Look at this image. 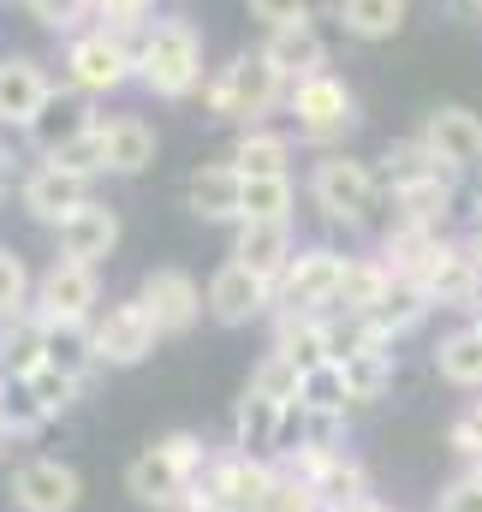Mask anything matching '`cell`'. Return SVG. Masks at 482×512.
<instances>
[{"label":"cell","mask_w":482,"mask_h":512,"mask_svg":"<svg viewBox=\"0 0 482 512\" xmlns=\"http://www.w3.org/2000/svg\"><path fill=\"white\" fill-rule=\"evenodd\" d=\"M96 24L137 42V36L155 24V0H96Z\"/></svg>","instance_id":"cell-40"},{"label":"cell","mask_w":482,"mask_h":512,"mask_svg":"<svg viewBox=\"0 0 482 512\" xmlns=\"http://www.w3.org/2000/svg\"><path fill=\"white\" fill-rule=\"evenodd\" d=\"M60 66H66V84H72V90H84V96H114V90H125V84L137 78V42L102 30V24H90V30L66 36V60H60Z\"/></svg>","instance_id":"cell-6"},{"label":"cell","mask_w":482,"mask_h":512,"mask_svg":"<svg viewBox=\"0 0 482 512\" xmlns=\"http://www.w3.org/2000/svg\"><path fill=\"white\" fill-rule=\"evenodd\" d=\"M137 84L161 102H185L209 84L203 72V36L191 18H155L137 36Z\"/></svg>","instance_id":"cell-2"},{"label":"cell","mask_w":482,"mask_h":512,"mask_svg":"<svg viewBox=\"0 0 482 512\" xmlns=\"http://www.w3.org/2000/svg\"><path fill=\"white\" fill-rule=\"evenodd\" d=\"M24 382L36 387V399H42L54 417H66V411L78 405V393H84V382H72V376H60V370H48V364H42L36 376H24Z\"/></svg>","instance_id":"cell-41"},{"label":"cell","mask_w":482,"mask_h":512,"mask_svg":"<svg viewBox=\"0 0 482 512\" xmlns=\"http://www.w3.org/2000/svg\"><path fill=\"white\" fill-rule=\"evenodd\" d=\"M209 447H203V435H191V429H173V435H161V441H149L131 465H125V495L137 501V507H155V512H179L191 501V489L203 483V471H209Z\"/></svg>","instance_id":"cell-1"},{"label":"cell","mask_w":482,"mask_h":512,"mask_svg":"<svg viewBox=\"0 0 482 512\" xmlns=\"http://www.w3.org/2000/svg\"><path fill=\"white\" fill-rule=\"evenodd\" d=\"M286 114H292V137L298 143H316V149H334L346 131H358V96L340 72H310L286 90Z\"/></svg>","instance_id":"cell-5"},{"label":"cell","mask_w":482,"mask_h":512,"mask_svg":"<svg viewBox=\"0 0 482 512\" xmlns=\"http://www.w3.org/2000/svg\"><path fill=\"white\" fill-rule=\"evenodd\" d=\"M48 364V322L36 316V310H24V316H12V322H0V376H36Z\"/></svg>","instance_id":"cell-25"},{"label":"cell","mask_w":482,"mask_h":512,"mask_svg":"<svg viewBox=\"0 0 482 512\" xmlns=\"http://www.w3.org/2000/svg\"><path fill=\"white\" fill-rule=\"evenodd\" d=\"M102 126V114H96V96H84V90H60L54 84V96L42 102V114L24 126V143L36 149V161H48V155H60V149H72V143H84L90 131Z\"/></svg>","instance_id":"cell-12"},{"label":"cell","mask_w":482,"mask_h":512,"mask_svg":"<svg viewBox=\"0 0 482 512\" xmlns=\"http://www.w3.org/2000/svg\"><path fill=\"white\" fill-rule=\"evenodd\" d=\"M471 12H477V18H482V0H471Z\"/></svg>","instance_id":"cell-48"},{"label":"cell","mask_w":482,"mask_h":512,"mask_svg":"<svg viewBox=\"0 0 482 512\" xmlns=\"http://www.w3.org/2000/svg\"><path fill=\"white\" fill-rule=\"evenodd\" d=\"M102 149H108V173L114 179H137V173L155 167L161 137H155V126L143 114H114V120H102Z\"/></svg>","instance_id":"cell-22"},{"label":"cell","mask_w":482,"mask_h":512,"mask_svg":"<svg viewBox=\"0 0 482 512\" xmlns=\"http://www.w3.org/2000/svg\"><path fill=\"white\" fill-rule=\"evenodd\" d=\"M298 382H304V364H298L292 352H280V346H268V358L250 370V387H256V393L286 399V405H298Z\"/></svg>","instance_id":"cell-35"},{"label":"cell","mask_w":482,"mask_h":512,"mask_svg":"<svg viewBox=\"0 0 482 512\" xmlns=\"http://www.w3.org/2000/svg\"><path fill=\"white\" fill-rule=\"evenodd\" d=\"M227 161L239 167L244 179H280V173H292V131H274V126H244Z\"/></svg>","instance_id":"cell-24"},{"label":"cell","mask_w":482,"mask_h":512,"mask_svg":"<svg viewBox=\"0 0 482 512\" xmlns=\"http://www.w3.org/2000/svg\"><path fill=\"white\" fill-rule=\"evenodd\" d=\"M233 256H239L244 268H256L262 280L280 286V274H286L292 256H298V233H292V221H239Z\"/></svg>","instance_id":"cell-21"},{"label":"cell","mask_w":482,"mask_h":512,"mask_svg":"<svg viewBox=\"0 0 482 512\" xmlns=\"http://www.w3.org/2000/svg\"><path fill=\"white\" fill-rule=\"evenodd\" d=\"M435 512H482V471L453 477V483L435 495Z\"/></svg>","instance_id":"cell-44"},{"label":"cell","mask_w":482,"mask_h":512,"mask_svg":"<svg viewBox=\"0 0 482 512\" xmlns=\"http://www.w3.org/2000/svg\"><path fill=\"white\" fill-rule=\"evenodd\" d=\"M429 310H435V298H429L417 280L393 274V292L375 304V316H369V322H375V334H381V340H405V334H411V328H417Z\"/></svg>","instance_id":"cell-32"},{"label":"cell","mask_w":482,"mask_h":512,"mask_svg":"<svg viewBox=\"0 0 482 512\" xmlns=\"http://www.w3.org/2000/svg\"><path fill=\"white\" fill-rule=\"evenodd\" d=\"M102 310V268L78 256H54L36 274V316L42 322H96Z\"/></svg>","instance_id":"cell-9"},{"label":"cell","mask_w":482,"mask_h":512,"mask_svg":"<svg viewBox=\"0 0 482 512\" xmlns=\"http://www.w3.org/2000/svg\"><path fill=\"white\" fill-rule=\"evenodd\" d=\"M48 96H54V78H48L42 60H30V54H0V126L24 131L42 114Z\"/></svg>","instance_id":"cell-17"},{"label":"cell","mask_w":482,"mask_h":512,"mask_svg":"<svg viewBox=\"0 0 482 512\" xmlns=\"http://www.w3.org/2000/svg\"><path fill=\"white\" fill-rule=\"evenodd\" d=\"M286 429H292V405L244 387V399L233 405V453H244V459H280L286 453Z\"/></svg>","instance_id":"cell-16"},{"label":"cell","mask_w":482,"mask_h":512,"mask_svg":"<svg viewBox=\"0 0 482 512\" xmlns=\"http://www.w3.org/2000/svg\"><path fill=\"white\" fill-rule=\"evenodd\" d=\"M54 423V411L36 399V387L18 376H0V441H30Z\"/></svg>","instance_id":"cell-31"},{"label":"cell","mask_w":482,"mask_h":512,"mask_svg":"<svg viewBox=\"0 0 482 512\" xmlns=\"http://www.w3.org/2000/svg\"><path fill=\"white\" fill-rule=\"evenodd\" d=\"M18 179H24V167H18V161H12V149L0 143V197H6V191H12Z\"/></svg>","instance_id":"cell-45"},{"label":"cell","mask_w":482,"mask_h":512,"mask_svg":"<svg viewBox=\"0 0 482 512\" xmlns=\"http://www.w3.org/2000/svg\"><path fill=\"white\" fill-rule=\"evenodd\" d=\"M453 173H477L482 167V114L465 108V102H435L423 114V131H417Z\"/></svg>","instance_id":"cell-15"},{"label":"cell","mask_w":482,"mask_h":512,"mask_svg":"<svg viewBox=\"0 0 482 512\" xmlns=\"http://www.w3.org/2000/svg\"><path fill=\"white\" fill-rule=\"evenodd\" d=\"M54 239H60L54 256H78V262L102 268L108 256L120 251V209H108L102 197H90L78 215H66V221L54 227Z\"/></svg>","instance_id":"cell-18"},{"label":"cell","mask_w":482,"mask_h":512,"mask_svg":"<svg viewBox=\"0 0 482 512\" xmlns=\"http://www.w3.org/2000/svg\"><path fill=\"white\" fill-rule=\"evenodd\" d=\"M477 405H482V399H477Z\"/></svg>","instance_id":"cell-51"},{"label":"cell","mask_w":482,"mask_h":512,"mask_svg":"<svg viewBox=\"0 0 482 512\" xmlns=\"http://www.w3.org/2000/svg\"><path fill=\"white\" fill-rule=\"evenodd\" d=\"M387 512H393V507H387Z\"/></svg>","instance_id":"cell-50"},{"label":"cell","mask_w":482,"mask_h":512,"mask_svg":"<svg viewBox=\"0 0 482 512\" xmlns=\"http://www.w3.org/2000/svg\"><path fill=\"white\" fill-rule=\"evenodd\" d=\"M286 90H292V84L268 66L262 48H256V54H233L227 66L209 72V84H203V114L221 120V126H262V120L286 102Z\"/></svg>","instance_id":"cell-3"},{"label":"cell","mask_w":482,"mask_h":512,"mask_svg":"<svg viewBox=\"0 0 482 512\" xmlns=\"http://www.w3.org/2000/svg\"><path fill=\"white\" fill-rule=\"evenodd\" d=\"M24 310H36V280L24 268V256L12 245H0V322H12Z\"/></svg>","instance_id":"cell-37"},{"label":"cell","mask_w":482,"mask_h":512,"mask_svg":"<svg viewBox=\"0 0 482 512\" xmlns=\"http://www.w3.org/2000/svg\"><path fill=\"white\" fill-rule=\"evenodd\" d=\"M381 173H375V161H358V155H346V149H328L316 167H310V203L322 209V221L328 227H369V215L381 209Z\"/></svg>","instance_id":"cell-4"},{"label":"cell","mask_w":482,"mask_h":512,"mask_svg":"<svg viewBox=\"0 0 482 512\" xmlns=\"http://www.w3.org/2000/svg\"><path fill=\"white\" fill-rule=\"evenodd\" d=\"M340 370H346V387H352V405H375V399L393 393L399 352H393V340H375V346H363L352 358H340Z\"/></svg>","instance_id":"cell-27"},{"label":"cell","mask_w":482,"mask_h":512,"mask_svg":"<svg viewBox=\"0 0 482 512\" xmlns=\"http://www.w3.org/2000/svg\"><path fill=\"white\" fill-rule=\"evenodd\" d=\"M471 239H482V191H477V203H471Z\"/></svg>","instance_id":"cell-46"},{"label":"cell","mask_w":482,"mask_h":512,"mask_svg":"<svg viewBox=\"0 0 482 512\" xmlns=\"http://www.w3.org/2000/svg\"><path fill=\"white\" fill-rule=\"evenodd\" d=\"M256 512H328V507H322V495H316V489H310V483H304L298 471H286V465H280Z\"/></svg>","instance_id":"cell-39"},{"label":"cell","mask_w":482,"mask_h":512,"mask_svg":"<svg viewBox=\"0 0 482 512\" xmlns=\"http://www.w3.org/2000/svg\"><path fill=\"white\" fill-rule=\"evenodd\" d=\"M447 447H453L459 459H471V471H477V465H482V405H471V411H459V417H453Z\"/></svg>","instance_id":"cell-42"},{"label":"cell","mask_w":482,"mask_h":512,"mask_svg":"<svg viewBox=\"0 0 482 512\" xmlns=\"http://www.w3.org/2000/svg\"><path fill=\"white\" fill-rule=\"evenodd\" d=\"M137 298L155 310V322H161L167 340H173V334H191V328L203 322V310H209V292H203L185 268H149L143 286H137Z\"/></svg>","instance_id":"cell-14"},{"label":"cell","mask_w":482,"mask_h":512,"mask_svg":"<svg viewBox=\"0 0 482 512\" xmlns=\"http://www.w3.org/2000/svg\"><path fill=\"white\" fill-rule=\"evenodd\" d=\"M6 495H12L18 512H78V501H84V477H78L66 459H48V453H42V459L12 465Z\"/></svg>","instance_id":"cell-13"},{"label":"cell","mask_w":482,"mask_h":512,"mask_svg":"<svg viewBox=\"0 0 482 512\" xmlns=\"http://www.w3.org/2000/svg\"><path fill=\"white\" fill-rule=\"evenodd\" d=\"M375 173H381V191L393 197V191H405V185H423V179H441V173H453L423 137H399V143H387V155L375 161Z\"/></svg>","instance_id":"cell-26"},{"label":"cell","mask_w":482,"mask_h":512,"mask_svg":"<svg viewBox=\"0 0 482 512\" xmlns=\"http://www.w3.org/2000/svg\"><path fill=\"white\" fill-rule=\"evenodd\" d=\"M209 316L221 322V328H250V322H262L280 298H274V280H262L256 268H244L239 256H227L215 274H209Z\"/></svg>","instance_id":"cell-10"},{"label":"cell","mask_w":482,"mask_h":512,"mask_svg":"<svg viewBox=\"0 0 482 512\" xmlns=\"http://www.w3.org/2000/svg\"><path fill=\"white\" fill-rule=\"evenodd\" d=\"M471 322H477V328H482V304H477V310H471Z\"/></svg>","instance_id":"cell-47"},{"label":"cell","mask_w":482,"mask_h":512,"mask_svg":"<svg viewBox=\"0 0 482 512\" xmlns=\"http://www.w3.org/2000/svg\"><path fill=\"white\" fill-rule=\"evenodd\" d=\"M435 376L482 393V328L477 322H465V328H453V334L435 340Z\"/></svg>","instance_id":"cell-30"},{"label":"cell","mask_w":482,"mask_h":512,"mask_svg":"<svg viewBox=\"0 0 482 512\" xmlns=\"http://www.w3.org/2000/svg\"><path fill=\"white\" fill-rule=\"evenodd\" d=\"M256 24L280 30V24H298V18H316V0H244Z\"/></svg>","instance_id":"cell-43"},{"label":"cell","mask_w":482,"mask_h":512,"mask_svg":"<svg viewBox=\"0 0 482 512\" xmlns=\"http://www.w3.org/2000/svg\"><path fill=\"white\" fill-rule=\"evenodd\" d=\"M453 203H459V173H441V179H423V185H405V191L387 197L393 227H429V233L447 227Z\"/></svg>","instance_id":"cell-23"},{"label":"cell","mask_w":482,"mask_h":512,"mask_svg":"<svg viewBox=\"0 0 482 512\" xmlns=\"http://www.w3.org/2000/svg\"><path fill=\"white\" fill-rule=\"evenodd\" d=\"M298 405H310V411H346V405H352L346 370H340L334 358L316 364V370H304V382H298Z\"/></svg>","instance_id":"cell-36"},{"label":"cell","mask_w":482,"mask_h":512,"mask_svg":"<svg viewBox=\"0 0 482 512\" xmlns=\"http://www.w3.org/2000/svg\"><path fill=\"white\" fill-rule=\"evenodd\" d=\"M48 370H60V376L90 387V376L102 370V352H96L90 322H48Z\"/></svg>","instance_id":"cell-28"},{"label":"cell","mask_w":482,"mask_h":512,"mask_svg":"<svg viewBox=\"0 0 482 512\" xmlns=\"http://www.w3.org/2000/svg\"><path fill=\"white\" fill-rule=\"evenodd\" d=\"M292 209H298L292 173H280V179H244V221H292Z\"/></svg>","instance_id":"cell-34"},{"label":"cell","mask_w":482,"mask_h":512,"mask_svg":"<svg viewBox=\"0 0 482 512\" xmlns=\"http://www.w3.org/2000/svg\"><path fill=\"white\" fill-rule=\"evenodd\" d=\"M393 292V268L387 256H352L346 262V280H340V304L334 310H352V316H375V304Z\"/></svg>","instance_id":"cell-33"},{"label":"cell","mask_w":482,"mask_h":512,"mask_svg":"<svg viewBox=\"0 0 482 512\" xmlns=\"http://www.w3.org/2000/svg\"><path fill=\"white\" fill-rule=\"evenodd\" d=\"M346 262L352 256L334 251V245H304L292 256V268L280 274L274 286V316H328L340 304V280H346Z\"/></svg>","instance_id":"cell-7"},{"label":"cell","mask_w":482,"mask_h":512,"mask_svg":"<svg viewBox=\"0 0 482 512\" xmlns=\"http://www.w3.org/2000/svg\"><path fill=\"white\" fill-rule=\"evenodd\" d=\"M262 54H268V66H274L286 84H298V78H310V72H328V36H322L316 18H298V24L268 30Z\"/></svg>","instance_id":"cell-20"},{"label":"cell","mask_w":482,"mask_h":512,"mask_svg":"<svg viewBox=\"0 0 482 512\" xmlns=\"http://www.w3.org/2000/svg\"><path fill=\"white\" fill-rule=\"evenodd\" d=\"M30 6V18L42 24V30H54V36H78V30H90V18H96V0H24Z\"/></svg>","instance_id":"cell-38"},{"label":"cell","mask_w":482,"mask_h":512,"mask_svg":"<svg viewBox=\"0 0 482 512\" xmlns=\"http://www.w3.org/2000/svg\"><path fill=\"white\" fill-rule=\"evenodd\" d=\"M471 245H477V256H482V239H471Z\"/></svg>","instance_id":"cell-49"},{"label":"cell","mask_w":482,"mask_h":512,"mask_svg":"<svg viewBox=\"0 0 482 512\" xmlns=\"http://www.w3.org/2000/svg\"><path fill=\"white\" fill-rule=\"evenodd\" d=\"M477 471H482V465H477Z\"/></svg>","instance_id":"cell-52"},{"label":"cell","mask_w":482,"mask_h":512,"mask_svg":"<svg viewBox=\"0 0 482 512\" xmlns=\"http://www.w3.org/2000/svg\"><path fill=\"white\" fill-rule=\"evenodd\" d=\"M84 203H90V179L72 173V167H60V161H36V167H24V179H18V209H24L36 227H60V221L78 215Z\"/></svg>","instance_id":"cell-11"},{"label":"cell","mask_w":482,"mask_h":512,"mask_svg":"<svg viewBox=\"0 0 482 512\" xmlns=\"http://www.w3.org/2000/svg\"><path fill=\"white\" fill-rule=\"evenodd\" d=\"M185 209L197 221H244V173L233 161H203L185 179Z\"/></svg>","instance_id":"cell-19"},{"label":"cell","mask_w":482,"mask_h":512,"mask_svg":"<svg viewBox=\"0 0 482 512\" xmlns=\"http://www.w3.org/2000/svg\"><path fill=\"white\" fill-rule=\"evenodd\" d=\"M334 18L358 42H393L411 18V0H334Z\"/></svg>","instance_id":"cell-29"},{"label":"cell","mask_w":482,"mask_h":512,"mask_svg":"<svg viewBox=\"0 0 482 512\" xmlns=\"http://www.w3.org/2000/svg\"><path fill=\"white\" fill-rule=\"evenodd\" d=\"M90 334H96V352H102V370H137L167 334H161V322H155V310L131 292V298H114L108 310H96V322H90Z\"/></svg>","instance_id":"cell-8"}]
</instances>
